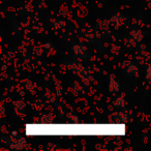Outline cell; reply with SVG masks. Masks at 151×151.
I'll use <instances>...</instances> for the list:
<instances>
[{"label": "cell", "instance_id": "cell-1", "mask_svg": "<svg viewBox=\"0 0 151 151\" xmlns=\"http://www.w3.org/2000/svg\"><path fill=\"white\" fill-rule=\"evenodd\" d=\"M26 129H32V132L34 134H48V132H52V134H56V132H60V134H64V132H76L77 134L82 132V130L85 134H106L107 130L109 129H125L123 125H28ZM111 132V130H110ZM113 134V132H111Z\"/></svg>", "mask_w": 151, "mask_h": 151}]
</instances>
